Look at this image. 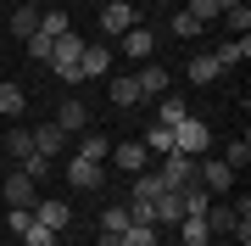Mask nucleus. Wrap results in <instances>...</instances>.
<instances>
[{"label":"nucleus","instance_id":"f257e3e1","mask_svg":"<svg viewBox=\"0 0 251 246\" xmlns=\"http://www.w3.org/2000/svg\"><path fill=\"white\" fill-rule=\"evenodd\" d=\"M84 45H90V39H78V34H62V39H56V51H50V73L62 79V84H84V73H78Z\"/></svg>","mask_w":251,"mask_h":246},{"label":"nucleus","instance_id":"f03ea898","mask_svg":"<svg viewBox=\"0 0 251 246\" xmlns=\"http://www.w3.org/2000/svg\"><path fill=\"white\" fill-rule=\"evenodd\" d=\"M173 151H184V157H206V151H212V129H206L201 118L173 123Z\"/></svg>","mask_w":251,"mask_h":246},{"label":"nucleus","instance_id":"7ed1b4c3","mask_svg":"<svg viewBox=\"0 0 251 246\" xmlns=\"http://www.w3.org/2000/svg\"><path fill=\"white\" fill-rule=\"evenodd\" d=\"M196 185L206 196H224L229 185H234V168L224 163V157H196Z\"/></svg>","mask_w":251,"mask_h":246},{"label":"nucleus","instance_id":"20e7f679","mask_svg":"<svg viewBox=\"0 0 251 246\" xmlns=\"http://www.w3.org/2000/svg\"><path fill=\"white\" fill-rule=\"evenodd\" d=\"M156 179H162V191H184L190 179H196V157H184V151H168L156 163Z\"/></svg>","mask_w":251,"mask_h":246},{"label":"nucleus","instance_id":"39448f33","mask_svg":"<svg viewBox=\"0 0 251 246\" xmlns=\"http://www.w3.org/2000/svg\"><path fill=\"white\" fill-rule=\"evenodd\" d=\"M168 84H173V73L162 62H145L140 73H134V90H140V101H151V95H168Z\"/></svg>","mask_w":251,"mask_h":246},{"label":"nucleus","instance_id":"423d86ee","mask_svg":"<svg viewBox=\"0 0 251 246\" xmlns=\"http://www.w3.org/2000/svg\"><path fill=\"white\" fill-rule=\"evenodd\" d=\"M100 163H90V157H67V185L73 191H100Z\"/></svg>","mask_w":251,"mask_h":246},{"label":"nucleus","instance_id":"0eeeda50","mask_svg":"<svg viewBox=\"0 0 251 246\" xmlns=\"http://www.w3.org/2000/svg\"><path fill=\"white\" fill-rule=\"evenodd\" d=\"M134 23H140V11L128 6V0H106V6H100V28H106V34H128Z\"/></svg>","mask_w":251,"mask_h":246},{"label":"nucleus","instance_id":"6e6552de","mask_svg":"<svg viewBox=\"0 0 251 246\" xmlns=\"http://www.w3.org/2000/svg\"><path fill=\"white\" fill-rule=\"evenodd\" d=\"M34 201H39V185L28 179L23 168H11L6 173V207H34Z\"/></svg>","mask_w":251,"mask_h":246},{"label":"nucleus","instance_id":"1a4fd4ad","mask_svg":"<svg viewBox=\"0 0 251 246\" xmlns=\"http://www.w3.org/2000/svg\"><path fill=\"white\" fill-rule=\"evenodd\" d=\"M56 129H62V135H84V129H90V107H84L78 95H67L62 112H56Z\"/></svg>","mask_w":251,"mask_h":246},{"label":"nucleus","instance_id":"9d476101","mask_svg":"<svg viewBox=\"0 0 251 246\" xmlns=\"http://www.w3.org/2000/svg\"><path fill=\"white\" fill-rule=\"evenodd\" d=\"M179 235H184V246H212V224H206V213H184V219H179Z\"/></svg>","mask_w":251,"mask_h":246},{"label":"nucleus","instance_id":"9b49d317","mask_svg":"<svg viewBox=\"0 0 251 246\" xmlns=\"http://www.w3.org/2000/svg\"><path fill=\"white\" fill-rule=\"evenodd\" d=\"M151 45H156V34H151V28H128V34H123V56H134V62H151Z\"/></svg>","mask_w":251,"mask_h":246},{"label":"nucleus","instance_id":"f8f14e48","mask_svg":"<svg viewBox=\"0 0 251 246\" xmlns=\"http://www.w3.org/2000/svg\"><path fill=\"white\" fill-rule=\"evenodd\" d=\"M106 67H112V51L106 45H84V56H78V73L84 79H106Z\"/></svg>","mask_w":251,"mask_h":246},{"label":"nucleus","instance_id":"ddd939ff","mask_svg":"<svg viewBox=\"0 0 251 246\" xmlns=\"http://www.w3.org/2000/svg\"><path fill=\"white\" fill-rule=\"evenodd\" d=\"M112 163H117V168H128V173H145V163H151V157H145L140 140H123V146H112Z\"/></svg>","mask_w":251,"mask_h":246},{"label":"nucleus","instance_id":"4468645a","mask_svg":"<svg viewBox=\"0 0 251 246\" xmlns=\"http://www.w3.org/2000/svg\"><path fill=\"white\" fill-rule=\"evenodd\" d=\"M0 140H6V151L17 157V163H28V157H34V129H0Z\"/></svg>","mask_w":251,"mask_h":246},{"label":"nucleus","instance_id":"2eb2a0df","mask_svg":"<svg viewBox=\"0 0 251 246\" xmlns=\"http://www.w3.org/2000/svg\"><path fill=\"white\" fill-rule=\"evenodd\" d=\"M39 11H45V6H34V0H23V6L11 11V34H17V39L39 34Z\"/></svg>","mask_w":251,"mask_h":246},{"label":"nucleus","instance_id":"dca6fc26","mask_svg":"<svg viewBox=\"0 0 251 246\" xmlns=\"http://www.w3.org/2000/svg\"><path fill=\"white\" fill-rule=\"evenodd\" d=\"M190 79H196V84H218V79H224L218 56L212 51H196V56H190Z\"/></svg>","mask_w":251,"mask_h":246},{"label":"nucleus","instance_id":"f3484780","mask_svg":"<svg viewBox=\"0 0 251 246\" xmlns=\"http://www.w3.org/2000/svg\"><path fill=\"white\" fill-rule=\"evenodd\" d=\"M184 118H190L184 95H173V90H168V95H156V123H168V129H173V123H184Z\"/></svg>","mask_w":251,"mask_h":246},{"label":"nucleus","instance_id":"a211bd4d","mask_svg":"<svg viewBox=\"0 0 251 246\" xmlns=\"http://www.w3.org/2000/svg\"><path fill=\"white\" fill-rule=\"evenodd\" d=\"M34 224H45V229L62 235V229H67V207H62V201H34Z\"/></svg>","mask_w":251,"mask_h":246},{"label":"nucleus","instance_id":"6ab92c4d","mask_svg":"<svg viewBox=\"0 0 251 246\" xmlns=\"http://www.w3.org/2000/svg\"><path fill=\"white\" fill-rule=\"evenodd\" d=\"M106 101H112V107H140V90H134V79H106Z\"/></svg>","mask_w":251,"mask_h":246},{"label":"nucleus","instance_id":"aec40b11","mask_svg":"<svg viewBox=\"0 0 251 246\" xmlns=\"http://www.w3.org/2000/svg\"><path fill=\"white\" fill-rule=\"evenodd\" d=\"M212 56H218V67H224V73H229V67H240L246 56H251V39H224V45H218Z\"/></svg>","mask_w":251,"mask_h":246},{"label":"nucleus","instance_id":"412c9836","mask_svg":"<svg viewBox=\"0 0 251 246\" xmlns=\"http://www.w3.org/2000/svg\"><path fill=\"white\" fill-rule=\"evenodd\" d=\"M140 146H145V157H168V151H173V129H168V123H156L151 135L140 140Z\"/></svg>","mask_w":251,"mask_h":246},{"label":"nucleus","instance_id":"4be33fe9","mask_svg":"<svg viewBox=\"0 0 251 246\" xmlns=\"http://www.w3.org/2000/svg\"><path fill=\"white\" fill-rule=\"evenodd\" d=\"M62 140H67V135H62V129H56V123L34 129V151H39V157H56V151H62Z\"/></svg>","mask_w":251,"mask_h":246},{"label":"nucleus","instance_id":"5701e85b","mask_svg":"<svg viewBox=\"0 0 251 246\" xmlns=\"http://www.w3.org/2000/svg\"><path fill=\"white\" fill-rule=\"evenodd\" d=\"M23 107H28V95L17 84H0V118H23Z\"/></svg>","mask_w":251,"mask_h":246},{"label":"nucleus","instance_id":"b1692460","mask_svg":"<svg viewBox=\"0 0 251 246\" xmlns=\"http://www.w3.org/2000/svg\"><path fill=\"white\" fill-rule=\"evenodd\" d=\"M128 224H134V213H128V207H106V213H100V235H123Z\"/></svg>","mask_w":251,"mask_h":246},{"label":"nucleus","instance_id":"393cba45","mask_svg":"<svg viewBox=\"0 0 251 246\" xmlns=\"http://www.w3.org/2000/svg\"><path fill=\"white\" fill-rule=\"evenodd\" d=\"M39 34H45V39H62V34H73L67 11H39Z\"/></svg>","mask_w":251,"mask_h":246},{"label":"nucleus","instance_id":"a878e982","mask_svg":"<svg viewBox=\"0 0 251 246\" xmlns=\"http://www.w3.org/2000/svg\"><path fill=\"white\" fill-rule=\"evenodd\" d=\"M218 23H224V28H229L234 39H246V28H251V11H246V0H240V6H229V11H224Z\"/></svg>","mask_w":251,"mask_h":246},{"label":"nucleus","instance_id":"bb28decb","mask_svg":"<svg viewBox=\"0 0 251 246\" xmlns=\"http://www.w3.org/2000/svg\"><path fill=\"white\" fill-rule=\"evenodd\" d=\"M117 241H123V246H156V224H140V219H134Z\"/></svg>","mask_w":251,"mask_h":246},{"label":"nucleus","instance_id":"cd10ccee","mask_svg":"<svg viewBox=\"0 0 251 246\" xmlns=\"http://www.w3.org/2000/svg\"><path fill=\"white\" fill-rule=\"evenodd\" d=\"M17 168H23L28 179L39 185V179H45V173H56V157H39V151H34V157H28V163H17Z\"/></svg>","mask_w":251,"mask_h":246},{"label":"nucleus","instance_id":"c85d7f7f","mask_svg":"<svg viewBox=\"0 0 251 246\" xmlns=\"http://www.w3.org/2000/svg\"><path fill=\"white\" fill-rule=\"evenodd\" d=\"M184 11H190V17H196L201 28H206V23H218V17H224V11H218V0H190V6H184Z\"/></svg>","mask_w":251,"mask_h":246},{"label":"nucleus","instance_id":"c756f323","mask_svg":"<svg viewBox=\"0 0 251 246\" xmlns=\"http://www.w3.org/2000/svg\"><path fill=\"white\" fill-rule=\"evenodd\" d=\"M78 157H90V163H106V135H90V129H84V146H78Z\"/></svg>","mask_w":251,"mask_h":246},{"label":"nucleus","instance_id":"7c9ffc66","mask_svg":"<svg viewBox=\"0 0 251 246\" xmlns=\"http://www.w3.org/2000/svg\"><path fill=\"white\" fill-rule=\"evenodd\" d=\"M224 163H229V168H246V163H251V140H246V135L229 140V157H224Z\"/></svg>","mask_w":251,"mask_h":246},{"label":"nucleus","instance_id":"2f4dec72","mask_svg":"<svg viewBox=\"0 0 251 246\" xmlns=\"http://www.w3.org/2000/svg\"><path fill=\"white\" fill-rule=\"evenodd\" d=\"M23 45H28V56H34V62H50V51H56V39H45V34H28Z\"/></svg>","mask_w":251,"mask_h":246},{"label":"nucleus","instance_id":"473e14b6","mask_svg":"<svg viewBox=\"0 0 251 246\" xmlns=\"http://www.w3.org/2000/svg\"><path fill=\"white\" fill-rule=\"evenodd\" d=\"M23 246H56V229H45V224H28V229H23Z\"/></svg>","mask_w":251,"mask_h":246},{"label":"nucleus","instance_id":"72a5a7b5","mask_svg":"<svg viewBox=\"0 0 251 246\" xmlns=\"http://www.w3.org/2000/svg\"><path fill=\"white\" fill-rule=\"evenodd\" d=\"M173 34H179V39H196V34H201V23L190 17V11H179V17H173Z\"/></svg>","mask_w":251,"mask_h":246},{"label":"nucleus","instance_id":"f704fd0d","mask_svg":"<svg viewBox=\"0 0 251 246\" xmlns=\"http://www.w3.org/2000/svg\"><path fill=\"white\" fill-rule=\"evenodd\" d=\"M6 224H11V229H17V235H23V229L34 224V207H11V213H6Z\"/></svg>","mask_w":251,"mask_h":246},{"label":"nucleus","instance_id":"c9c22d12","mask_svg":"<svg viewBox=\"0 0 251 246\" xmlns=\"http://www.w3.org/2000/svg\"><path fill=\"white\" fill-rule=\"evenodd\" d=\"M100 246H123V241H117V235H100Z\"/></svg>","mask_w":251,"mask_h":246},{"label":"nucleus","instance_id":"e433bc0d","mask_svg":"<svg viewBox=\"0 0 251 246\" xmlns=\"http://www.w3.org/2000/svg\"><path fill=\"white\" fill-rule=\"evenodd\" d=\"M0 129H6V118H0Z\"/></svg>","mask_w":251,"mask_h":246}]
</instances>
